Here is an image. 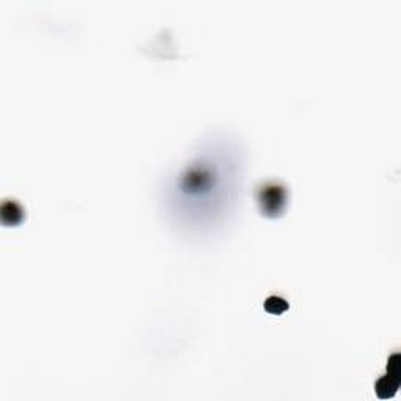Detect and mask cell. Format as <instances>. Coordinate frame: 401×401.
Here are the masks:
<instances>
[{
  "label": "cell",
  "mask_w": 401,
  "mask_h": 401,
  "mask_svg": "<svg viewBox=\"0 0 401 401\" xmlns=\"http://www.w3.org/2000/svg\"><path fill=\"white\" fill-rule=\"evenodd\" d=\"M259 200L266 215H275L284 204V190L276 184L265 185L259 193Z\"/></svg>",
  "instance_id": "obj_2"
},
{
  "label": "cell",
  "mask_w": 401,
  "mask_h": 401,
  "mask_svg": "<svg viewBox=\"0 0 401 401\" xmlns=\"http://www.w3.org/2000/svg\"><path fill=\"white\" fill-rule=\"evenodd\" d=\"M389 375H386L381 378L376 383V393L379 398H390L395 395V392L398 389V383H400V365H398V356H392V359L389 360Z\"/></svg>",
  "instance_id": "obj_1"
},
{
  "label": "cell",
  "mask_w": 401,
  "mask_h": 401,
  "mask_svg": "<svg viewBox=\"0 0 401 401\" xmlns=\"http://www.w3.org/2000/svg\"><path fill=\"white\" fill-rule=\"evenodd\" d=\"M265 309L270 313H283L289 309V304L285 303L284 298L280 297H270L265 301Z\"/></svg>",
  "instance_id": "obj_3"
}]
</instances>
